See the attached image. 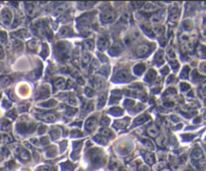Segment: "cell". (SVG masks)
Masks as SVG:
<instances>
[{"label":"cell","mask_w":206,"mask_h":171,"mask_svg":"<svg viewBox=\"0 0 206 171\" xmlns=\"http://www.w3.org/2000/svg\"><path fill=\"white\" fill-rule=\"evenodd\" d=\"M13 47H14V49H15V52H22L23 50V43H22V41H20L18 40H15L13 41Z\"/></svg>","instance_id":"21"},{"label":"cell","mask_w":206,"mask_h":171,"mask_svg":"<svg viewBox=\"0 0 206 171\" xmlns=\"http://www.w3.org/2000/svg\"><path fill=\"white\" fill-rule=\"evenodd\" d=\"M97 123H98V120L95 117H91V118H89L86 122V126H85L86 130L89 132H92L95 128V126H97Z\"/></svg>","instance_id":"8"},{"label":"cell","mask_w":206,"mask_h":171,"mask_svg":"<svg viewBox=\"0 0 206 171\" xmlns=\"http://www.w3.org/2000/svg\"><path fill=\"white\" fill-rule=\"evenodd\" d=\"M0 17H1V21L3 22V24L9 25L11 23V19H12V12L9 8L4 7L0 13Z\"/></svg>","instance_id":"3"},{"label":"cell","mask_w":206,"mask_h":171,"mask_svg":"<svg viewBox=\"0 0 206 171\" xmlns=\"http://www.w3.org/2000/svg\"><path fill=\"white\" fill-rule=\"evenodd\" d=\"M149 119H150V116L147 115V114H144V115L136 118V120L134 121V125H142L143 123L147 122Z\"/></svg>","instance_id":"16"},{"label":"cell","mask_w":206,"mask_h":171,"mask_svg":"<svg viewBox=\"0 0 206 171\" xmlns=\"http://www.w3.org/2000/svg\"><path fill=\"white\" fill-rule=\"evenodd\" d=\"M20 157H21L22 159H24V160H28L29 158H30V155H29V153L27 150H25V149H21V151H20Z\"/></svg>","instance_id":"30"},{"label":"cell","mask_w":206,"mask_h":171,"mask_svg":"<svg viewBox=\"0 0 206 171\" xmlns=\"http://www.w3.org/2000/svg\"><path fill=\"white\" fill-rule=\"evenodd\" d=\"M89 62H91V56H89L88 52H83V56H82V67L83 68H86V65H88Z\"/></svg>","instance_id":"18"},{"label":"cell","mask_w":206,"mask_h":171,"mask_svg":"<svg viewBox=\"0 0 206 171\" xmlns=\"http://www.w3.org/2000/svg\"><path fill=\"white\" fill-rule=\"evenodd\" d=\"M115 80L119 83H126L132 80V76L128 71H119L115 76Z\"/></svg>","instance_id":"4"},{"label":"cell","mask_w":206,"mask_h":171,"mask_svg":"<svg viewBox=\"0 0 206 171\" xmlns=\"http://www.w3.org/2000/svg\"><path fill=\"white\" fill-rule=\"evenodd\" d=\"M110 123H111V119L110 118H108V117H103V118H101V126H109V124Z\"/></svg>","instance_id":"42"},{"label":"cell","mask_w":206,"mask_h":171,"mask_svg":"<svg viewBox=\"0 0 206 171\" xmlns=\"http://www.w3.org/2000/svg\"><path fill=\"white\" fill-rule=\"evenodd\" d=\"M41 117H42L43 120H45V121H47V122H52L55 120V116L53 115V114H47V115H43Z\"/></svg>","instance_id":"35"},{"label":"cell","mask_w":206,"mask_h":171,"mask_svg":"<svg viewBox=\"0 0 206 171\" xmlns=\"http://www.w3.org/2000/svg\"><path fill=\"white\" fill-rule=\"evenodd\" d=\"M142 143L144 144V146L146 147V148H148L150 150H154V145H153V143H152L150 140L145 139V138H144V139L142 140Z\"/></svg>","instance_id":"28"},{"label":"cell","mask_w":206,"mask_h":171,"mask_svg":"<svg viewBox=\"0 0 206 171\" xmlns=\"http://www.w3.org/2000/svg\"><path fill=\"white\" fill-rule=\"evenodd\" d=\"M3 58H4V52L2 46H0V59H3Z\"/></svg>","instance_id":"56"},{"label":"cell","mask_w":206,"mask_h":171,"mask_svg":"<svg viewBox=\"0 0 206 171\" xmlns=\"http://www.w3.org/2000/svg\"><path fill=\"white\" fill-rule=\"evenodd\" d=\"M183 27L186 29V30H190V29L192 28V22H191V20H185L183 22Z\"/></svg>","instance_id":"39"},{"label":"cell","mask_w":206,"mask_h":171,"mask_svg":"<svg viewBox=\"0 0 206 171\" xmlns=\"http://www.w3.org/2000/svg\"><path fill=\"white\" fill-rule=\"evenodd\" d=\"M85 43H86V47L88 49L92 50L95 49V43H94V40H86Z\"/></svg>","instance_id":"34"},{"label":"cell","mask_w":206,"mask_h":171,"mask_svg":"<svg viewBox=\"0 0 206 171\" xmlns=\"http://www.w3.org/2000/svg\"><path fill=\"white\" fill-rule=\"evenodd\" d=\"M49 94H50V90L48 89V87L46 85H42L39 89H38L36 98L37 99H45L46 97H48Z\"/></svg>","instance_id":"7"},{"label":"cell","mask_w":206,"mask_h":171,"mask_svg":"<svg viewBox=\"0 0 206 171\" xmlns=\"http://www.w3.org/2000/svg\"><path fill=\"white\" fill-rule=\"evenodd\" d=\"M124 105H125V107L131 108V107H133L134 105H135V101L132 100V99H127V100H125Z\"/></svg>","instance_id":"37"},{"label":"cell","mask_w":206,"mask_h":171,"mask_svg":"<svg viewBox=\"0 0 206 171\" xmlns=\"http://www.w3.org/2000/svg\"><path fill=\"white\" fill-rule=\"evenodd\" d=\"M154 31H155V33H156L157 35H162L165 30H164V28L162 27V26H155Z\"/></svg>","instance_id":"38"},{"label":"cell","mask_w":206,"mask_h":171,"mask_svg":"<svg viewBox=\"0 0 206 171\" xmlns=\"http://www.w3.org/2000/svg\"><path fill=\"white\" fill-rule=\"evenodd\" d=\"M55 105H56V102H55V101L50 100V101L47 102V103H43V104H41V106L47 108V107H53V106H55Z\"/></svg>","instance_id":"44"},{"label":"cell","mask_w":206,"mask_h":171,"mask_svg":"<svg viewBox=\"0 0 206 171\" xmlns=\"http://www.w3.org/2000/svg\"><path fill=\"white\" fill-rule=\"evenodd\" d=\"M122 52H123V46H122L121 43H115L111 46V49H110V55H118Z\"/></svg>","instance_id":"9"},{"label":"cell","mask_w":206,"mask_h":171,"mask_svg":"<svg viewBox=\"0 0 206 171\" xmlns=\"http://www.w3.org/2000/svg\"><path fill=\"white\" fill-rule=\"evenodd\" d=\"M26 13L28 14V15H32L34 12V5L32 3H26Z\"/></svg>","instance_id":"29"},{"label":"cell","mask_w":206,"mask_h":171,"mask_svg":"<svg viewBox=\"0 0 206 171\" xmlns=\"http://www.w3.org/2000/svg\"><path fill=\"white\" fill-rule=\"evenodd\" d=\"M191 157H192L193 160H196V161L202 160V158H203V151L201 150V148H199V147H196V148H194L192 153H191Z\"/></svg>","instance_id":"10"},{"label":"cell","mask_w":206,"mask_h":171,"mask_svg":"<svg viewBox=\"0 0 206 171\" xmlns=\"http://www.w3.org/2000/svg\"><path fill=\"white\" fill-rule=\"evenodd\" d=\"M142 28H143V30H144L146 33L149 34V35H151V34H153V32H152V30L149 27H147V26H145V25H143L142 26Z\"/></svg>","instance_id":"51"},{"label":"cell","mask_w":206,"mask_h":171,"mask_svg":"<svg viewBox=\"0 0 206 171\" xmlns=\"http://www.w3.org/2000/svg\"><path fill=\"white\" fill-rule=\"evenodd\" d=\"M77 27H79L80 30H89V27H91V21H89V18H86V16H83L77 20Z\"/></svg>","instance_id":"5"},{"label":"cell","mask_w":206,"mask_h":171,"mask_svg":"<svg viewBox=\"0 0 206 171\" xmlns=\"http://www.w3.org/2000/svg\"><path fill=\"white\" fill-rule=\"evenodd\" d=\"M164 19V13L161 12V13H153L150 17V20L153 23H159L161 21H163Z\"/></svg>","instance_id":"13"},{"label":"cell","mask_w":206,"mask_h":171,"mask_svg":"<svg viewBox=\"0 0 206 171\" xmlns=\"http://www.w3.org/2000/svg\"><path fill=\"white\" fill-rule=\"evenodd\" d=\"M28 47H29V49H30L31 52H35V50L38 49V43H37V40H32L29 41V43H28Z\"/></svg>","instance_id":"26"},{"label":"cell","mask_w":206,"mask_h":171,"mask_svg":"<svg viewBox=\"0 0 206 171\" xmlns=\"http://www.w3.org/2000/svg\"><path fill=\"white\" fill-rule=\"evenodd\" d=\"M116 19V12L111 9H106L101 13V20L104 23L113 22Z\"/></svg>","instance_id":"2"},{"label":"cell","mask_w":206,"mask_h":171,"mask_svg":"<svg viewBox=\"0 0 206 171\" xmlns=\"http://www.w3.org/2000/svg\"><path fill=\"white\" fill-rule=\"evenodd\" d=\"M70 33H71V30L68 26H64V27L59 30V34L62 35V36H67V35H70Z\"/></svg>","instance_id":"27"},{"label":"cell","mask_w":206,"mask_h":171,"mask_svg":"<svg viewBox=\"0 0 206 171\" xmlns=\"http://www.w3.org/2000/svg\"><path fill=\"white\" fill-rule=\"evenodd\" d=\"M91 82L92 84V86L98 90H101L105 87V82H104L101 78H95V79H92Z\"/></svg>","instance_id":"12"},{"label":"cell","mask_w":206,"mask_h":171,"mask_svg":"<svg viewBox=\"0 0 206 171\" xmlns=\"http://www.w3.org/2000/svg\"><path fill=\"white\" fill-rule=\"evenodd\" d=\"M145 71V65L144 64H138L136 65L135 67H134V73L136 74H138V76H141V74L144 73Z\"/></svg>","instance_id":"19"},{"label":"cell","mask_w":206,"mask_h":171,"mask_svg":"<svg viewBox=\"0 0 206 171\" xmlns=\"http://www.w3.org/2000/svg\"><path fill=\"white\" fill-rule=\"evenodd\" d=\"M40 171H55L52 166H42L40 168Z\"/></svg>","instance_id":"52"},{"label":"cell","mask_w":206,"mask_h":171,"mask_svg":"<svg viewBox=\"0 0 206 171\" xmlns=\"http://www.w3.org/2000/svg\"><path fill=\"white\" fill-rule=\"evenodd\" d=\"M40 141H42V144H48V141H49V139H48V137H42L41 138V140Z\"/></svg>","instance_id":"55"},{"label":"cell","mask_w":206,"mask_h":171,"mask_svg":"<svg viewBox=\"0 0 206 171\" xmlns=\"http://www.w3.org/2000/svg\"><path fill=\"white\" fill-rule=\"evenodd\" d=\"M65 8H67V5L65 4H62V5H59L58 7H56L55 11H53V14H61L62 12H64V10H65Z\"/></svg>","instance_id":"32"},{"label":"cell","mask_w":206,"mask_h":171,"mask_svg":"<svg viewBox=\"0 0 206 171\" xmlns=\"http://www.w3.org/2000/svg\"><path fill=\"white\" fill-rule=\"evenodd\" d=\"M106 99H107V96L104 95V96H101L100 99H98V108H101L104 106V105L106 104Z\"/></svg>","instance_id":"41"},{"label":"cell","mask_w":206,"mask_h":171,"mask_svg":"<svg viewBox=\"0 0 206 171\" xmlns=\"http://www.w3.org/2000/svg\"><path fill=\"white\" fill-rule=\"evenodd\" d=\"M154 62L157 65H161L164 62V59H163V52L162 50H159L156 55L154 56Z\"/></svg>","instance_id":"17"},{"label":"cell","mask_w":206,"mask_h":171,"mask_svg":"<svg viewBox=\"0 0 206 171\" xmlns=\"http://www.w3.org/2000/svg\"><path fill=\"white\" fill-rule=\"evenodd\" d=\"M109 113L111 114V115H113V116H121V115H123L124 111H123V109H121V108L115 107V108H112V109H110Z\"/></svg>","instance_id":"20"},{"label":"cell","mask_w":206,"mask_h":171,"mask_svg":"<svg viewBox=\"0 0 206 171\" xmlns=\"http://www.w3.org/2000/svg\"><path fill=\"white\" fill-rule=\"evenodd\" d=\"M199 94L202 98H206V85L202 86L201 88L199 89Z\"/></svg>","instance_id":"45"},{"label":"cell","mask_w":206,"mask_h":171,"mask_svg":"<svg viewBox=\"0 0 206 171\" xmlns=\"http://www.w3.org/2000/svg\"><path fill=\"white\" fill-rule=\"evenodd\" d=\"M167 55H168L170 59H174L175 56H176L175 50L173 49L171 46H169L168 49H167Z\"/></svg>","instance_id":"36"},{"label":"cell","mask_w":206,"mask_h":171,"mask_svg":"<svg viewBox=\"0 0 206 171\" xmlns=\"http://www.w3.org/2000/svg\"><path fill=\"white\" fill-rule=\"evenodd\" d=\"M180 88H181V91H186V90L190 89V86L186 83H182L180 85Z\"/></svg>","instance_id":"48"},{"label":"cell","mask_w":206,"mask_h":171,"mask_svg":"<svg viewBox=\"0 0 206 171\" xmlns=\"http://www.w3.org/2000/svg\"><path fill=\"white\" fill-rule=\"evenodd\" d=\"M189 67H187V65H185L184 68H183V71H181V74H180V78L181 79H187L188 78V74H189Z\"/></svg>","instance_id":"31"},{"label":"cell","mask_w":206,"mask_h":171,"mask_svg":"<svg viewBox=\"0 0 206 171\" xmlns=\"http://www.w3.org/2000/svg\"><path fill=\"white\" fill-rule=\"evenodd\" d=\"M55 86L56 89H62L65 86V80L64 79V78H58V79L55 80Z\"/></svg>","instance_id":"23"},{"label":"cell","mask_w":206,"mask_h":171,"mask_svg":"<svg viewBox=\"0 0 206 171\" xmlns=\"http://www.w3.org/2000/svg\"><path fill=\"white\" fill-rule=\"evenodd\" d=\"M145 159H146V161H147L148 164H153L155 162V155L153 154V153H151V152L146 153V154H145Z\"/></svg>","instance_id":"25"},{"label":"cell","mask_w":206,"mask_h":171,"mask_svg":"<svg viewBox=\"0 0 206 171\" xmlns=\"http://www.w3.org/2000/svg\"><path fill=\"white\" fill-rule=\"evenodd\" d=\"M148 134H149V136H151V137H157L158 135H159V130H158V128L156 126H151V127L148 129Z\"/></svg>","instance_id":"22"},{"label":"cell","mask_w":206,"mask_h":171,"mask_svg":"<svg viewBox=\"0 0 206 171\" xmlns=\"http://www.w3.org/2000/svg\"><path fill=\"white\" fill-rule=\"evenodd\" d=\"M68 104L73 105V106H76V105H77L76 100L74 98H70V99H68Z\"/></svg>","instance_id":"53"},{"label":"cell","mask_w":206,"mask_h":171,"mask_svg":"<svg viewBox=\"0 0 206 171\" xmlns=\"http://www.w3.org/2000/svg\"><path fill=\"white\" fill-rule=\"evenodd\" d=\"M170 64H171L173 68H174V71L178 70V68H179V62L177 61H172V62H170Z\"/></svg>","instance_id":"49"},{"label":"cell","mask_w":206,"mask_h":171,"mask_svg":"<svg viewBox=\"0 0 206 171\" xmlns=\"http://www.w3.org/2000/svg\"><path fill=\"white\" fill-rule=\"evenodd\" d=\"M100 134L101 135H103L104 137L105 136H111V135L113 134L112 133V131L110 130V129H108V128H101V130H100Z\"/></svg>","instance_id":"33"},{"label":"cell","mask_w":206,"mask_h":171,"mask_svg":"<svg viewBox=\"0 0 206 171\" xmlns=\"http://www.w3.org/2000/svg\"><path fill=\"white\" fill-rule=\"evenodd\" d=\"M157 8H158V6H154V5L151 4V3H149V4L145 5V6H144V9L147 10V11H155Z\"/></svg>","instance_id":"43"},{"label":"cell","mask_w":206,"mask_h":171,"mask_svg":"<svg viewBox=\"0 0 206 171\" xmlns=\"http://www.w3.org/2000/svg\"><path fill=\"white\" fill-rule=\"evenodd\" d=\"M164 140H165V138H164V136H159V138H157L158 145L163 146V145H164Z\"/></svg>","instance_id":"50"},{"label":"cell","mask_w":206,"mask_h":171,"mask_svg":"<svg viewBox=\"0 0 206 171\" xmlns=\"http://www.w3.org/2000/svg\"><path fill=\"white\" fill-rule=\"evenodd\" d=\"M98 47L100 50H105L109 46V40L105 36H101L98 40Z\"/></svg>","instance_id":"11"},{"label":"cell","mask_w":206,"mask_h":171,"mask_svg":"<svg viewBox=\"0 0 206 171\" xmlns=\"http://www.w3.org/2000/svg\"><path fill=\"white\" fill-rule=\"evenodd\" d=\"M95 140L98 141V143H104V144H106L107 143V138L106 137H104L103 135H98V136H95Z\"/></svg>","instance_id":"40"},{"label":"cell","mask_w":206,"mask_h":171,"mask_svg":"<svg viewBox=\"0 0 206 171\" xmlns=\"http://www.w3.org/2000/svg\"><path fill=\"white\" fill-rule=\"evenodd\" d=\"M161 73H162L163 74H167L169 73V68L167 67V65H165V67H164L162 70H161Z\"/></svg>","instance_id":"54"},{"label":"cell","mask_w":206,"mask_h":171,"mask_svg":"<svg viewBox=\"0 0 206 171\" xmlns=\"http://www.w3.org/2000/svg\"><path fill=\"white\" fill-rule=\"evenodd\" d=\"M152 49H153V46H152V44L141 43L136 46L134 52L136 53V55L138 56V58H145V56H147L149 53L151 52Z\"/></svg>","instance_id":"1"},{"label":"cell","mask_w":206,"mask_h":171,"mask_svg":"<svg viewBox=\"0 0 206 171\" xmlns=\"http://www.w3.org/2000/svg\"><path fill=\"white\" fill-rule=\"evenodd\" d=\"M199 71L201 73L206 74V62H202L201 64L199 65Z\"/></svg>","instance_id":"47"},{"label":"cell","mask_w":206,"mask_h":171,"mask_svg":"<svg viewBox=\"0 0 206 171\" xmlns=\"http://www.w3.org/2000/svg\"><path fill=\"white\" fill-rule=\"evenodd\" d=\"M179 16H180V10H179L178 6H173L170 10V14H169V21L170 22H176L179 19Z\"/></svg>","instance_id":"6"},{"label":"cell","mask_w":206,"mask_h":171,"mask_svg":"<svg viewBox=\"0 0 206 171\" xmlns=\"http://www.w3.org/2000/svg\"><path fill=\"white\" fill-rule=\"evenodd\" d=\"M156 78H157V73L153 70V68H152V70L148 71V73H147V74H146V77H145V81H146V82L151 83V82H153Z\"/></svg>","instance_id":"15"},{"label":"cell","mask_w":206,"mask_h":171,"mask_svg":"<svg viewBox=\"0 0 206 171\" xmlns=\"http://www.w3.org/2000/svg\"><path fill=\"white\" fill-rule=\"evenodd\" d=\"M10 83H11L10 77H8V76H1V77H0V84H1L3 87L8 86Z\"/></svg>","instance_id":"24"},{"label":"cell","mask_w":206,"mask_h":171,"mask_svg":"<svg viewBox=\"0 0 206 171\" xmlns=\"http://www.w3.org/2000/svg\"><path fill=\"white\" fill-rule=\"evenodd\" d=\"M129 125V119H121V120H117L115 122L114 126L118 129H124L126 128L127 126Z\"/></svg>","instance_id":"14"},{"label":"cell","mask_w":206,"mask_h":171,"mask_svg":"<svg viewBox=\"0 0 206 171\" xmlns=\"http://www.w3.org/2000/svg\"><path fill=\"white\" fill-rule=\"evenodd\" d=\"M86 95L88 96V97H92V96H94V94H95V91L92 89H91V88H86Z\"/></svg>","instance_id":"46"}]
</instances>
